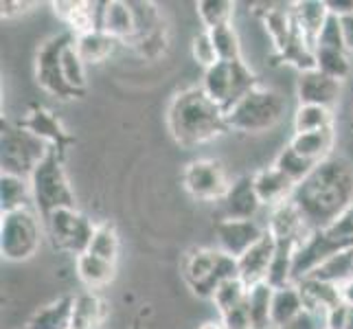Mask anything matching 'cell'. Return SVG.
Here are the masks:
<instances>
[{
    "mask_svg": "<svg viewBox=\"0 0 353 329\" xmlns=\"http://www.w3.org/2000/svg\"><path fill=\"white\" fill-rule=\"evenodd\" d=\"M307 277L321 279V281L334 283V286H343L347 279L353 277V248L338 250L332 257H327L316 270H312Z\"/></svg>",
    "mask_w": 353,
    "mask_h": 329,
    "instance_id": "27",
    "label": "cell"
},
{
    "mask_svg": "<svg viewBox=\"0 0 353 329\" xmlns=\"http://www.w3.org/2000/svg\"><path fill=\"white\" fill-rule=\"evenodd\" d=\"M114 263L105 261L101 257H94L90 252H83L75 259V272H77V279L86 286L88 290H99V288H105L108 283L114 279Z\"/></svg>",
    "mask_w": 353,
    "mask_h": 329,
    "instance_id": "25",
    "label": "cell"
},
{
    "mask_svg": "<svg viewBox=\"0 0 353 329\" xmlns=\"http://www.w3.org/2000/svg\"><path fill=\"white\" fill-rule=\"evenodd\" d=\"M196 11L202 27L206 31H213L217 27H224V24H233L235 3H230V0H202L196 5Z\"/></svg>",
    "mask_w": 353,
    "mask_h": 329,
    "instance_id": "32",
    "label": "cell"
},
{
    "mask_svg": "<svg viewBox=\"0 0 353 329\" xmlns=\"http://www.w3.org/2000/svg\"><path fill=\"white\" fill-rule=\"evenodd\" d=\"M48 152L51 148L20 123L3 128V174L31 178Z\"/></svg>",
    "mask_w": 353,
    "mask_h": 329,
    "instance_id": "8",
    "label": "cell"
},
{
    "mask_svg": "<svg viewBox=\"0 0 353 329\" xmlns=\"http://www.w3.org/2000/svg\"><path fill=\"white\" fill-rule=\"evenodd\" d=\"M62 72L66 79V86L79 94L83 88H86V64L79 57L77 48H75V38H72L62 51Z\"/></svg>",
    "mask_w": 353,
    "mask_h": 329,
    "instance_id": "34",
    "label": "cell"
},
{
    "mask_svg": "<svg viewBox=\"0 0 353 329\" xmlns=\"http://www.w3.org/2000/svg\"><path fill=\"white\" fill-rule=\"evenodd\" d=\"M88 252L94 257H101L110 263H117L119 257V233L110 222L97 224L94 226V235L90 239Z\"/></svg>",
    "mask_w": 353,
    "mask_h": 329,
    "instance_id": "36",
    "label": "cell"
},
{
    "mask_svg": "<svg viewBox=\"0 0 353 329\" xmlns=\"http://www.w3.org/2000/svg\"><path fill=\"white\" fill-rule=\"evenodd\" d=\"M105 316H108L105 301L92 290L81 292V295L72 297L68 329H101Z\"/></svg>",
    "mask_w": 353,
    "mask_h": 329,
    "instance_id": "19",
    "label": "cell"
},
{
    "mask_svg": "<svg viewBox=\"0 0 353 329\" xmlns=\"http://www.w3.org/2000/svg\"><path fill=\"white\" fill-rule=\"evenodd\" d=\"M252 185H254V191H257V198H259L261 206H268V211H272L276 206L290 202L296 191L294 182H292L283 172H279L274 165L254 172Z\"/></svg>",
    "mask_w": 353,
    "mask_h": 329,
    "instance_id": "15",
    "label": "cell"
},
{
    "mask_svg": "<svg viewBox=\"0 0 353 329\" xmlns=\"http://www.w3.org/2000/svg\"><path fill=\"white\" fill-rule=\"evenodd\" d=\"M42 222L46 226V235L51 239L53 248L75 255V259L79 255L88 252L97 224H92L77 209H57L48 217H44Z\"/></svg>",
    "mask_w": 353,
    "mask_h": 329,
    "instance_id": "9",
    "label": "cell"
},
{
    "mask_svg": "<svg viewBox=\"0 0 353 329\" xmlns=\"http://www.w3.org/2000/svg\"><path fill=\"white\" fill-rule=\"evenodd\" d=\"M292 202L312 233L330 228L353 202V167L345 158H327L296 187Z\"/></svg>",
    "mask_w": 353,
    "mask_h": 329,
    "instance_id": "1",
    "label": "cell"
},
{
    "mask_svg": "<svg viewBox=\"0 0 353 329\" xmlns=\"http://www.w3.org/2000/svg\"><path fill=\"white\" fill-rule=\"evenodd\" d=\"M265 235V226L257 219H220L215 224L217 248L239 259L248 248H252Z\"/></svg>",
    "mask_w": 353,
    "mask_h": 329,
    "instance_id": "12",
    "label": "cell"
},
{
    "mask_svg": "<svg viewBox=\"0 0 353 329\" xmlns=\"http://www.w3.org/2000/svg\"><path fill=\"white\" fill-rule=\"evenodd\" d=\"M211 33L215 51L220 55V62H237L241 57V40L235 31L233 24H224V27H217Z\"/></svg>",
    "mask_w": 353,
    "mask_h": 329,
    "instance_id": "38",
    "label": "cell"
},
{
    "mask_svg": "<svg viewBox=\"0 0 353 329\" xmlns=\"http://www.w3.org/2000/svg\"><path fill=\"white\" fill-rule=\"evenodd\" d=\"M323 329H327V327H323Z\"/></svg>",
    "mask_w": 353,
    "mask_h": 329,
    "instance_id": "48",
    "label": "cell"
},
{
    "mask_svg": "<svg viewBox=\"0 0 353 329\" xmlns=\"http://www.w3.org/2000/svg\"><path fill=\"white\" fill-rule=\"evenodd\" d=\"M274 255H276V241L265 228V235L237 259L239 279L248 288L257 286V283H265L268 275H270L272 261H274Z\"/></svg>",
    "mask_w": 353,
    "mask_h": 329,
    "instance_id": "14",
    "label": "cell"
},
{
    "mask_svg": "<svg viewBox=\"0 0 353 329\" xmlns=\"http://www.w3.org/2000/svg\"><path fill=\"white\" fill-rule=\"evenodd\" d=\"M119 40H114L112 35H108L103 29H97L90 33H83L75 38V48L79 57L83 59V64H99L103 59H108L117 48Z\"/></svg>",
    "mask_w": 353,
    "mask_h": 329,
    "instance_id": "26",
    "label": "cell"
},
{
    "mask_svg": "<svg viewBox=\"0 0 353 329\" xmlns=\"http://www.w3.org/2000/svg\"><path fill=\"white\" fill-rule=\"evenodd\" d=\"M265 228H268V233L274 237L276 243H294V246H299V243L312 233L301 211L296 209L292 200L270 211Z\"/></svg>",
    "mask_w": 353,
    "mask_h": 329,
    "instance_id": "16",
    "label": "cell"
},
{
    "mask_svg": "<svg viewBox=\"0 0 353 329\" xmlns=\"http://www.w3.org/2000/svg\"><path fill=\"white\" fill-rule=\"evenodd\" d=\"M0 209H3V215L22 209H33L31 180L3 174V178H0Z\"/></svg>",
    "mask_w": 353,
    "mask_h": 329,
    "instance_id": "24",
    "label": "cell"
},
{
    "mask_svg": "<svg viewBox=\"0 0 353 329\" xmlns=\"http://www.w3.org/2000/svg\"><path fill=\"white\" fill-rule=\"evenodd\" d=\"M340 297H343V303L349 308H353V277L347 279V281L340 286Z\"/></svg>",
    "mask_w": 353,
    "mask_h": 329,
    "instance_id": "45",
    "label": "cell"
},
{
    "mask_svg": "<svg viewBox=\"0 0 353 329\" xmlns=\"http://www.w3.org/2000/svg\"><path fill=\"white\" fill-rule=\"evenodd\" d=\"M327 9L336 18H345L353 14V0H327Z\"/></svg>",
    "mask_w": 353,
    "mask_h": 329,
    "instance_id": "43",
    "label": "cell"
},
{
    "mask_svg": "<svg viewBox=\"0 0 353 329\" xmlns=\"http://www.w3.org/2000/svg\"><path fill=\"white\" fill-rule=\"evenodd\" d=\"M294 134H307V132H321L334 128V110L323 106H301L294 112Z\"/></svg>",
    "mask_w": 353,
    "mask_h": 329,
    "instance_id": "30",
    "label": "cell"
},
{
    "mask_svg": "<svg viewBox=\"0 0 353 329\" xmlns=\"http://www.w3.org/2000/svg\"><path fill=\"white\" fill-rule=\"evenodd\" d=\"M299 292L303 297V306H305V312L319 316L325 325V316L330 314L334 308L343 306V297H340V288L334 283L321 281V279L314 277H305L296 283Z\"/></svg>",
    "mask_w": 353,
    "mask_h": 329,
    "instance_id": "17",
    "label": "cell"
},
{
    "mask_svg": "<svg viewBox=\"0 0 353 329\" xmlns=\"http://www.w3.org/2000/svg\"><path fill=\"white\" fill-rule=\"evenodd\" d=\"M38 211L22 209L3 215L0 224V250L7 261H27L42 243V226Z\"/></svg>",
    "mask_w": 353,
    "mask_h": 329,
    "instance_id": "7",
    "label": "cell"
},
{
    "mask_svg": "<svg viewBox=\"0 0 353 329\" xmlns=\"http://www.w3.org/2000/svg\"><path fill=\"white\" fill-rule=\"evenodd\" d=\"M29 180L33 191V209L42 219L57 209H75V193L70 189V182L55 150L48 152Z\"/></svg>",
    "mask_w": 353,
    "mask_h": 329,
    "instance_id": "4",
    "label": "cell"
},
{
    "mask_svg": "<svg viewBox=\"0 0 353 329\" xmlns=\"http://www.w3.org/2000/svg\"><path fill=\"white\" fill-rule=\"evenodd\" d=\"M70 308L72 297L59 299L51 306L42 308L33 314V319L27 323V329H68L70 325Z\"/></svg>",
    "mask_w": 353,
    "mask_h": 329,
    "instance_id": "29",
    "label": "cell"
},
{
    "mask_svg": "<svg viewBox=\"0 0 353 329\" xmlns=\"http://www.w3.org/2000/svg\"><path fill=\"white\" fill-rule=\"evenodd\" d=\"M325 233L338 241L347 243V246H353V202L347 206L343 215H340L330 228H325Z\"/></svg>",
    "mask_w": 353,
    "mask_h": 329,
    "instance_id": "40",
    "label": "cell"
},
{
    "mask_svg": "<svg viewBox=\"0 0 353 329\" xmlns=\"http://www.w3.org/2000/svg\"><path fill=\"white\" fill-rule=\"evenodd\" d=\"M101 29L119 42L137 38V16H134L132 3H121V0L103 3Z\"/></svg>",
    "mask_w": 353,
    "mask_h": 329,
    "instance_id": "22",
    "label": "cell"
},
{
    "mask_svg": "<svg viewBox=\"0 0 353 329\" xmlns=\"http://www.w3.org/2000/svg\"><path fill=\"white\" fill-rule=\"evenodd\" d=\"M319 323H323L319 316H314L310 312H303L296 321H292L290 325H285L281 329H323L325 325H319Z\"/></svg>",
    "mask_w": 353,
    "mask_h": 329,
    "instance_id": "41",
    "label": "cell"
},
{
    "mask_svg": "<svg viewBox=\"0 0 353 329\" xmlns=\"http://www.w3.org/2000/svg\"><path fill=\"white\" fill-rule=\"evenodd\" d=\"M314 59L316 68L325 75H330L338 81L349 77L351 72V62H349V51H340V48H314Z\"/></svg>",
    "mask_w": 353,
    "mask_h": 329,
    "instance_id": "31",
    "label": "cell"
},
{
    "mask_svg": "<svg viewBox=\"0 0 353 329\" xmlns=\"http://www.w3.org/2000/svg\"><path fill=\"white\" fill-rule=\"evenodd\" d=\"M167 128L182 148H198L228 130L226 112L200 86L180 90L167 108Z\"/></svg>",
    "mask_w": 353,
    "mask_h": 329,
    "instance_id": "2",
    "label": "cell"
},
{
    "mask_svg": "<svg viewBox=\"0 0 353 329\" xmlns=\"http://www.w3.org/2000/svg\"><path fill=\"white\" fill-rule=\"evenodd\" d=\"M292 16L299 31L303 33L312 46L316 44V38L321 35L325 22L330 20V9H327V0H303V3L292 5Z\"/></svg>",
    "mask_w": 353,
    "mask_h": 329,
    "instance_id": "21",
    "label": "cell"
},
{
    "mask_svg": "<svg viewBox=\"0 0 353 329\" xmlns=\"http://www.w3.org/2000/svg\"><path fill=\"white\" fill-rule=\"evenodd\" d=\"M22 128H27L29 132H33L35 137L42 139L46 145L48 143H55L59 150H62V141H64V132L59 130V123L57 119L46 112V110H38V112H33L27 121H22L20 123ZM51 148V145H48Z\"/></svg>",
    "mask_w": 353,
    "mask_h": 329,
    "instance_id": "33",
    "label": "cell"
},
{
    "mask_svg": "<svg viewBox=\"0 0 353 329\" xmlns=\"http://www.w3.org/2000/svg\"><path fill=\"white\" fill-rule=\"evenodd\" d=\"M345 329H353V308H349V312H347V321H345Z\"/></svg>",
    "mask_w": 353,
    "mask_h": 329,
    "instance_id": "47",
    "label": "cell"
},
{
    "mask_svg": "<svg viewBox=\"0 0 353 329\" xmlns=\"http://www.w3.org/2000/svg\"><path fill=\"white\" fill-rule=\"evenodd\" d=\"M290 148L294 150L301 158L321 165L327 158H332L334 145H336V130H321V132H307V134H294L290 139Z\"/></svg>",
    "mask_w": 353,
    "mask_h": 329,
    "instance_id": "20",
    "label": "cell"
},
{
    "mask_svg": "<svg viewBox=\"0 0 353 329\" xmlns=\"http://www.w3.org/2000/svg\"><path fill=\"white\" fill-rule=\"evenodd\" d=\"M3 18H16L27 11V7H33V3H20V0H3Z\"/></svg>",
    "mask_w": 353,
    "mask_h": 329,
    "instance_id": "42",
    "label": "cell"
},
{
    "mask_svg": "<svg viewBox=\"0 0 353 329\" xmlns=\"http://www.w3.org/2000/svg\"><path fill=\"white\" fill-rule=\"evenodd\" d=\"M343 92V81L325 75L319 68L299 72L296 79V97L301 106H323L334 110Z\"/></svg>",
    "mask_w": 353,
    "mask_h": 329,
    "instance_id": "13",
    "label": "cell"
},
{
    "mask_svg": "<svg viewBox=\"0 0 353 329\" xmlns=\"http://www.w3.org/2000/svg\"><path fill=\"white\" fill-rule=\"evenodd\" d=\"M272 165L279 169V172H283L292 182H294L296 187L314 172L316 167H319V165L305 161V158H301L294 150L290 148V145H285V148L279 152V156L274 158Z\"/></svg>",
    "mask_w": 353,
    "mask_h": 329,
    "instance_id": "37",
    "label": "cell"
},
{
    "mask_svg": "<svg viewBox=\"0 0 353 329\" xmlns=\"http://www.w3.org/2000/svg\"><path fill=\"white\" fill-rule=\"evenodd\" d=\"M222 219H254L259 213L261 202L252 185V176H241L230 182V189L222 200Z\"/></svg>",
    "mask_w": 353,
    "mask_h": 329,
    "instance_id": "18",
    "label": "cell"
},
{
    "mask_svg": "<svg viewBox=\"0 0 353 329\" xmlns=\"http://www.w3.org/2000/svg\"><path fill=\"white\" fill-rule=\"evenodd\" d=\"M198 329H226V327H224L222 321H206V323H202Z\"/></svg>",
    "mask_w": 353,
    "mask_h": 329,
    "instance_id": "46",
    "label": "cell"
},
{
    "mask_svg": "<svg viewBox=\"0 0 353 329\" xmlns=\"http://www.w3.org/2000/svg\"><path fill=\"white\" fill-rule=\"evenodd\" d=\"M182 185L191 198L200 202H222L230 189V180L220 161L198 158L191 161L182 172Z\"/></svg>",
    "mask_w": 353,
    "mask_h": 329,
    "instance_id": "10",
    "label": "cell"
},
{
    "mask_svg": "<svg viewBox=\"0 0 353 329\" xmlns=\"http://www.w3.org/2000/svg\"><path fill=\"white\" fill-rule=\"evenodd\" d=\"M285 110H288L285 97L279 90L265 88L259 83V86H254L246 97H241L228 110L226 126L228 130L241 134H261L281 123Z\"/></svg>",
    "mask_w": 353,
    "mask_h": 329,
    "instance_id": "3",
    "label": "cell"
},
{
    "mask_svg": "<svg viewBox=\"0 0 353 329\" xmlns=\"http://www.w3.org/2000/svg\"><path fill=\"white\" fill-rule=\"evenodd\" d=\"M272 295L274 288L268 283H257L248 288L246 297V310L250 316L252 329H270V310H272Z\"/></svg>",
    "mask_w": 353,
    "mask_h": 329,
    "instance_id": "28",
    "label": "cell"
},
{
    "mask_svg": "<svg viewBox=\"0 0 353 329\" xmlns=\"http://www.w3.org/2000/svg\"><path fill=\"white\" fill-rule=\"evenodd\" d=\"M246 297H248V286L243 283L239 277H233V279H228V281H224L220 288L215 290V295H213L211 301H213V306L217 308V314L224 316L230 310L243 306V303H246Z\"/></svg>",
    "mask_w": 353,
    "mask_h": 329,
    "instance_id": "35",
    "label": "cell"
},
{
    "mask_svg": "<svg viewBox=\"0 0 353 329\" xmlns=\"http://www.w3.org/2000/svg\"><path fill=\"white\" fill-rule=\"evenodd\" d=\"M72 38H75V35L70 31L55 35V38L46 40L38 48V57H35V77H38V83L46 92L59 97V99L75 97V92L66 86V79L62 72V51Z\"/></svg>",
    "mask_w": 353,
    "mask_h": 329,
    "instance_id": "11",
    "label": "cell"
},
{
    "mask_svg": "<svg viewBox=\"0 0 353 329\" xmlns=\"http://www.w3.org/2000/svg\"><path fill=\"white\" fill-rule=\"evenodd\" d=\"M303 312H305V306H303V297H301L296 283L274 290L272 310H270L272 329H281V327L290 325L292 321H296Z\"/></svg>",
    "mask_w": 353,
    "mask_h": 329,
    "instance_id": "23",
    "label": "cell"
},
{
    "mask_svg": "<svg viewBox=\"0 0 353 329\" xmlns=\"http://www.w3.org/2000/svg\"><path fill=\"white\" fill-rule=\"evenodd\" d=\"M340 20V27H343V35H345V44H347V51L353 53V14L345 16V18H338Z\"/></svg>",
    "mask_w": 353,
    "mask_h": 329,
    "instance_id": "44",
    "label": "cell"
},
{
    "mask_svg": "<svg viewBox=\"0 0 353 329\" xmlns=\"http://www.w3.org/2000/svg\"><path fill=\"white\" fill-rule=\"evenodd\" d=\"M191 55L193 59L204 68V70H209L213 68L217 62H220V55H217L215 51V44H213V38H211V33L202 29L200 33L193 35V40H191Z\"/></svg>",
    "mask_w": 353,
    "mask_h": 329,
    "instance_id": "39",
    "label": "cell"
},
{
    "mask_svg": "<svg viewBox=\"0 0 353 329\" xmlns=\"http://www.w3.org/2000/svg\"><path fill=\"white\" fill-rule=\"evenodd\" d=\"M237 275V259L220 248H200L191 255L185 266V281L200 299H213L215 290Z\"/></svg>",
    "mask_w": 353,
    "mask_h": 329,
    "instance_id": "6",
    "label": "cell"
},
{
    "mask_svg": "<svg viewBox=\"0 0 353 329\" xmlns=\"http://www.w3.org/2000/svg\"><path fill=\"white\" fill-rule=\"evenodd\" d=\"M254 86H259V81L243 59H237V62H217L213 68L204 70V77L200 83V88L209 94V99L220 106L224 112H228Z\"/></svg>",
    "mask_w": 353,
    "mask_h": 329,
    "instance_id": "5",
    "label": "cell"
}]
</instances>
